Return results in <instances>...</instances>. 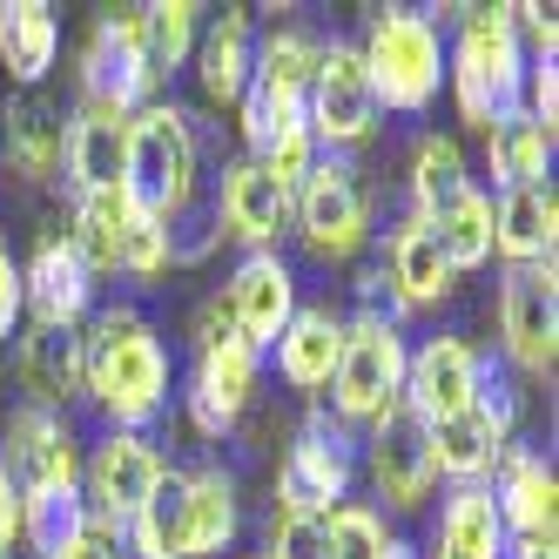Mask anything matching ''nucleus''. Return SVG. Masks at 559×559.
<instances>
[{
    "mask_svg": "<svg viewBox=\"0 0 559 559\" xmlns=\"http://www.w3.org/2000/svg\"><path fill=\"white\" fill-rule=\"evenodd\" d=\"M82 95H88V108H108V115L148 108L155 74H148V55H142V21H135V8H108L95 21V41L82 55Z\"/></svg>",
    "mask_w": 559,
    "mask_h": 559,
    "instance_id": "9b49d317",
    "label": "nucleus"
},
{
    "mask_svg": "<svg viewBox=\"0 0 559 559\" xmlns=\"http://www.w3.org/2000/svg\"><path fill=\"white\" fill-rule=\"evenodd\" d=\"M169 472V459L148 445L142 431H108L95 459L82 465V499H88V519L108 533H122L129 519L142 512V499L155 492V478Z\"/></svg>",
    "mask_w": 559,
    "mask_h": 559,
    "instance_id": "9d476101",
    "label": "nucleus"
},
{
    "mask_svg": "<svg viewBox=\"0 0 559 559\" xmlns=\"http://www.w3.org/2000/svg\"><path fill=\"white\" fill-rule=\"evenodd\" d=\"M506 533H552L559 512V478L539 452H506L499 459V492H492Z\"/></svg>",
    "mask_w": 559,
    "mask_h": 559,
    "instance_id": "cd10ccee",
    "label": "nucleus"
},
{
    "mask_svg": "<svg viewBox=\"0 0 559 559\" xmlns=\"http://www.w3.org/2000/svg\"><path fill=\"white\" fill-rule=\"evenodd\" d=\"M337 344H344V317H331L324 304H297L284 337H276V371H284L290 391H331L337 371Z\"/></svg>",
    "mask_w": 559,
    "mask_h": 559,
    "instance_id": "412c9836",
    "label": "nucleus"
},
{
    "mask_svg": "<svg viewBox=\"0 0 559 559\" xmlns=\"http://www.w3.org/2000/svg\"><path fill=\"white\" fill-rule=\"evenodd\" d=\"M250 55H257L250 14H243V8H223L216 27L203 34V48H195V68H203V95H210V102H243V88H250Z\"/></svg>",
    "mask_w": 559,
    "mask_h": 559,
    "instance_id": "2f4dec72",
    "label": "nucleus"
},
{
    "mask_svg": "<svg viewBox=\"0 0 559 559\" xmlns=\"http://www.w3.org/2000/svg\"><path fill=\"white\" fill-rule=\"evenodd\" d=\"M229 324H236V337H243L257 357L284 337V324H290V310H297V284H290V263L276 257V250H250L243 263H236V276H229Z\"/></svg>",
    "mask_w": 559,
    "mask_h": 559,
    "instance_id": "dca6fc26",
    "label": "nucleus"
},
{
    "mask_svg": "<svg viewBox=\"0 0 559 559\" xmlns=\"http://www.w3.org/2000/svg\"><path fill=\"white\" fill-rule=\"evenodd\" d=\"M122 559H189V472H163L122 526Z\"/></svg>",
    "mask_w": 559,
    "mask_h": 559,
    "instance_id": "5701e85b",
    "label": "nucleus"
},
{
    "mask_svg": "<svg viewBox=\"0 0 559 559\" xmlns=\"http://www.w3.org/2000/svg\"><path fill=\"white\" fill-rule=\"evenodd\" d=\"M236 478L223 465L189 472V559H216L236 539Z\"/></svg>",
    "mask_w": 559,
    "mask_h": 559,
    "instance_id": "72a5a7b5",
    "label": "nucleus"
},
{
    "mask_svg": "<svg viewBox=\"0 0 559 559\" xmlns=\"http://www.w3.org/2000/svg\"><path fill=\"white\" fill-rule=\"evenodd\" d=\"M95 304V276L88 263L74 257L68 236H48L41 250H34V263L21 270V310L34 317L41 331H74Z\"/></svg>",
    "mask_w": 559,
    "mask_h": 559,
    "instance_id": "f3484780",
    "label": "nucleus"
},
{
    "mask_svg": "<svg viewBox=\"0 0 559 559\" xmlns=\"http://www.w3.org/2000/svg\"><path fill=\"white\" fill-rule=\"evenodd\" d=\"M129 195L122 189H102V195H74V229H68V243L74 257L95 270H115V243H122V223H129Z\"/></svg>",
    "mask_w": 559,
    "mask_h": 559,
    "instance_id": "e433bc0d",
    "label": "nucleus"
},
{
    "mask_svg": "<svg viewBox=\"0 0 559 559\" xmlns=\"http://www.w3.org/2000/svg\"><path fill=\"white\" fill-rule=\"evenodd\" d=\"M552 243H559V189L552 182L506 189L492 210V250L506 263H552Z\"/></svg>",
    "mask_w": 559,
    "mask_h": 559,
    "instance_id": "aec40b11",
    "label": "nucleus"
},
{
    "mask_svg": "<svg viewBox=\"0 0 559 559\" xmlns=\"http://www.w3.org/2000/svg\"><path fill=\"white\" fill-rule=\"evenodd\" d=\"M257 559H263V552H257Z\"/></svg>",
    "mask_w": 559,
    "mask_h": 559,
    "instance_id": "09e8293b",
    "label": "nucleus"
},
{
    "mask_svg": "<svg viewBox=\"0 0 559 559\" xmlns=\"http://www.w3.org/2000/svg\"><path fill=\"white\" fill-rule=\"evenodd\" d=\"M384 559H418V552H412L405 539H384Z\"/></svg>",
    "mask_w": 559,
    "mask_h": 559,
    "instance_id": "de8ad7c7",
    "label": "nucleus"
},
{
    "mask_svg": "<svg viewBox=\"0 0 559 559\" xmlns=\"http://www.w3.org/2000/svg\"><path fill=\"white\" fill-rule=\"evenodd\" d=\"M14 324H21V263L0 243V344L14 337Z\"/></svg>",
    "mask_w": 559,
    "mask_h": 559,
    "instance_id": "37998d69",
    "label": "nucleus"
},
{
    "mask_svg": "<svg viewBox=\"0 0 559 559\" xmlns=\"http://www.w3.org/2000/svg\"><path fill=\"white\" fill-rule=\"evenodd\" d=\"M135 21H142L148 74L163 82V74H176L195 55V21H203V8H195V0H155V8H135Z\"/></svg>",
    "mask_w": 559,
    "mask_h": 559,
    "instance_id": "c9c22d12",
    "label": "nucleus"
},
{
    "mask_svg": "<svg viewBox=\"0 0 559 559\" xmlns=\"http://www.w3.org/2000/svg\"><path fill=\"white\" fill-rule=\"evenodd\" d=\"M371 486H378V499L397 506V512L425 506V492L438 486L431 431H425V418L405 405V397H397V405H384V412L371 418Z\"/></svg>",
    "mask_w": 559,
    "mask_h": 559,
    "instance_id": "2eb2a0df",
    "label": "nucleus"
},
{
    "mask_svg": "<svg viewBox=\"0 0 559 559\" xmlns=\"http://www.w3.org/2000/svg\"><path fill=\"white\" fill-rule=\"evenodd\" d=\"M216 223L223 236H243L250 250H270L290 229V189H276L257 163H229L216 189Z\"/></svg>",
    "mask_w": 559,
    "mask_h": 559,
    "instance_id": "6ab92c4d",
    "label": "nucleus"
},
{
    "mask_svg": "<svg viewBox=\"0 0 559 559\" xmlns=\"http://www.w3.org/2000/svg\"><path fill=\"white\" fill-rule=\"evenodd\" d=\"M384 519L371 506H337L324 512V559H384Z\"/></svg>",
    "mask_w": 559,
    "mask_h": 559,
    "instance_id": "58836bf2",
    "label": "nucleus"
},
{
    "mask_svg": "<svg viewBox=\"0 0 559 559\" xmlns=\"http://www.w3.org/2000/svg\"><path fill=\"white\" fill-rule=\"evenodd\" d=\"M88 526H95V519H88L82 486H27L21 492V539L41 559H61Z\"/></svg>",
    "mask_w": 559,
    "mask_h": 559,
    "instance_id": "473e14b6",
    "label": "nucleus"
},
{
    "mask_svg": "<svg viewBox=\"0 0 559 559\" xmlns=\"http://www.w3.org/2000/svg\"><path fill=\"white\" fill-rule=\"evenodd\" d=\"M195 169H203V148L195 129L176 102H148L129 115V155H122V195L142 216H176L195 195Z\"/></svg>",
    "mask_w": 559,
    "mask_h": 559,
    "instance_id": "7ed1b4c3",
    "label": "nucleus"
},
{
    "mask_svg": "<svg viewBox=\"0 0 559 559\" xmlns=\"http://www.w3.org/2000/svg\"><path fill=\"white\" fill-rule=\"evenodd\" d=\"M61 559H122V533H108V526H88L82 539H74Z\"/></svg>",
    "mask_w": 559,
    "mask_h": 559,
    "instance_id": "a18cd8bd",
    "label": "nucleus"
},
{
    "mask_svg": "<svg viewBox=\"0 0 559 559\" xmlns=\"http://www.w3.org/2000/svg\"><path fill=\"white\" fill-rule=\"evenodd\" d=\"M0 135H8V163L21 176H55L61 169V148H68V122H61V108L41 95V88H27L8 102V115H0Z\"/></svg>",
    "mask_w": 559,
    "mask_h": 559,
    "instance_id": "a878e982",
    "label": "nucleus"
},
{
    "mask_svg": "<svg viewBox=\"0 0 559 559\" xmlns=\"http://www.w3.org/2000/svg\"><path fill=\"white\" fill-rule=\"evenodd\" d=\"M445 82L459 95V115L472 129H492L499 115L519 108V82H526V48L512 34L506 8H465L459 41L445 55Z\"/></svg>",
    "mask_w": 559,
    "mask_h": 559,
    "instance_id": "f03ea898",
    "label": "nucleus"
},
{
    "mask_svg": "<svg viewBox=\"0 0 559 559\" xmlns=\"http://www.w3.org/2000/svg\"><path fill=\"white\" fill-rule=\"evenodd\" d=\"M0 472L14 486H82V459L68 445V425L61 412H41V405H21L8 418V438H0Z\"/></svg>",
    "mask_w": 559,
    "mask_h": 559,
    "instance_id": "a211bd4d",
    "label": "nucleus"
},
{
    "mask_svg": "<svg viewBox=\"0 0 559 559\" xmlns=\"http://www.w3.org/2000/svg\"><path fill=\"white\" fill-rule=\"evenodd\" d=\"M263 559H324V519H276Z\"/></svg>",
    "mask_w": 559,
    "mask_h": 559,
    "instance_id": "79ce46f5",
    "label": "nucleus"
},
{
    "mask_svg": "<svg viewBox=\"0 0 559 559\" xmlns=\"http://www.w3.org/2000/svg\"><path fill=\"white\" fill-rule=\"evenodd\" d=\"M55 55H61V14L48 0H8V8H0V61H8L14 82L41 88Z\"/></svg>",
    "mask_w": 559,
    "mask_h": 559,
    "instance_id": "393cba45",
    "label": "nucleus"
},
{
    "mask_svg": "<svg viewBox=\"0 0 559 559\" xmlns=\"http://www.w3.org/2000/svg\"><path fill=\"white\" fill-rule=\"evenodd\" d=\"M82 391H95V405L115 418V431H142L169 405V350H163V337H155V324L142 310L115 304L88 324Z\"/></svg>",
    "mask_w": 559,
    "mask_h": 559,
    "instance_id": "f257e3e1",
    "label": "nucleus"
},
{
    "mask_svg": "<svg viewBox=\"0 0 559 559\" xmlns=\"http://www.w3.org/2000/svg\"><path fill=\"white\" fill-rule=\"evenodd\" d=\"M425 229L438 236V250H445L452 276H459V270H478V263H492V195L472 189L465 203H452L445 216H431Z\"/></svg>",
    "mask_w": 559,
    "mask_h": 559,
    "instance_id": "4c0bfd02",
    "label": "nucleus"
},
{
    "mask_svg": "<svg viewBox=\"0 0 559 559\" xmlns=\"http://www.w3.org/2000/svg\"><path fill=\"white\" fill-rule=\"evenodd\" d=\"M397 397L425 425H445L486 397V365H478V350L465 337H425L418 350H405V391Z\"/></svg>",
    "mask_w": 559,
    "mask_h": 559,
    "instance_id": "4468645a",
    "label": "nucleus"
},
{
    "mask_svg": "<svg viewBox=\"0 0 559 559\" xmlns=\"http://www.w3.org/2000/svg\"><path fill=\"white\" fill-rule=\"evenodd\" d=\"M122 155H129V115H108V108H82L68 122V182L74 195H102V189H122Z\"/></svg>",
    "mask_w": 559,
    "mask_h": 559,
    "instance_id": "4be33fe9",
    "label": "nucleus"
},
{
    "mask_svg": "<svg viewBox=\"0 0 559 559\" xmlns=\"http://www.w3.org/2000/svg\"><path fill=\"white\" fill-rule=\"evenodd\" d=\"M317 55H324V41H310L304 27H276V34H263L257 55H250V88L270 95V102L304 108L310 74H317Z\"/></svg>",
    "mask_w": 559,
    "mask_h": 559,
    "instance_id": "c85d7f7f",
    "label": "nucleus"
},
{
    "mask_svg": "<svg viewBox=\"0 0 559 559\" xmlns=\"http://www.w3.org/2000/svg\"><path fill=\"white\" fill-rule=\"evenodd\" d=\"M378 95H371V74L357 61L350 41H331L317 55V74H310V95H304V129L317 142V155H344L357 142L378 135Z\"/></svg>",
    "mask_w": 559,
    "mask_h": 559,
    "instance_id": "6e6552de",
    "label": "nucleus"
},
{
    "mask_svg": "<svg viewBox=\"0 0 559 559\" xmlns=\"http://www.w3.org/2000/svg\"><path fill=\"white\" fill-rule=\"evenodd\" d=\"M257 397V350L236 337L229 304L210 297L195 317V378H189V425L203 438H223Z\"/></svg>",
    "mask_w": 559,
    "mask_h": 559,
    "instance_id": "39448f33",
    "label": "nucleus"
},
{
    "mask_svg": "<svg viewBox=\"0 0 559 559\" xmlns=\"http://www.w3.org/2000/svg\"><path fill=\"white\" fill-rule=\"evenodd\" d=\"M431 559H506V519L492 506V486H452L431 533Z\"/></svg>",
    "mask_w": 559,
    "mask_h": 559,
    "instance_id": "b1692460",
    "label": "nucleus"
},
{
    "mask_svg": "<svg viewBox=\"0 0 559 559\" xmlns=\"http://www.w3.org/2000/svg\"><path fill=\"white\" fill-rule=\"evenodd\" d=\"M472 189H478V182L465 176L459 142H452V135H425V142H418V155H412V203H418V223L445 216L452 203H465Z\"/></svg>",
    "mask_w": 559,
    "mask_h": 559,
    "instance_id": "f704fd0d",
    "label": "nucleus"
},
{
    "mask_svg": "<svg viewBox=\"0 0 559 559\" xmlns=\"http://www.w3.org/2000/svg\"><path fill=\"white\" fill-rule=\"evenodd\" d=\"M512 418H519L512 391L492 384L472 412H459L445 425H425L431 431V465H438V478H452V486H486V472L512 452Z\"/></svg>",
    "mask_w": 559,
    "mask_h": 559,
    "instance_id": "f8f14e48",
    "label": "nucleus"
},
{
    "mask_svg": "<svg viewBox=\"0 0 559 559\" xmlns=\"http://www.w3.org/2000/svg\"><path fill=\"white\" fill-rule=\"evenodd\" d=\"M384 257H391V297L397 304H438V297H452V263H445V250H438V236L412 216V223H397L391 229V243H384Z\"/></svg>",
    "mask_w": 559,
    "mask_h": 559,
    "instance_id": "bb28decb",
    "label": "nucleus"
},
{
    "mask_svg": "<svg viewBox=\"0 0 559 559\" xmlns=\"http://www.w3.org/2000/svg\"><path fill=\"white\" fill-rule=\"evenodd\" d=\"M499 337L519 371H552L559 357V276L552 263H512L499 284Z\"/></svg>",
    "mask_w": 559,
    "mask_h": 559,
    "instance_id": "ddd939ff",
    "label": "nucleus"
},
{
    "mask_svg": "<svg viewBox=\"0 0 559 559\" xmlns=\"http://www.w3.org/2000/svg\"><path fill=\"white\" fill-rule=\"evenodd\" d=\"M506 559H559L552 533H506Z\"/></svg>",
    "mask_w": 559,
    "mask_h": 559,
    "instance_id": "49530a36",
    "label": "nucleus"
},
{
    "mask_svg": "<svg viewBox=\"0 0 559 559\" xmlns=\"http://www.w3.org/2000/svg\"><path fill=\"white\" fill-rule=\"evenodd\" d=\"M14 546H21V486L0 472V559H8Z\"/></svg>",
    "mask_w": 559,
    "mask_h": 559,
    "instance_id": "c03bdc74",
    "label": "nucleus"
},
{
    "mask_svg": "<svg viewBox=\"0 0 559 559\" xmlns=\"http://www.w3.org/2000/svg\"><path fill=\"white\" fill-rule=\"evenodd\" d=\"M115 270H129V276H163L169 270V243H163V223L129 210L122 223V243H115Z\"/></svg>",
    "mask_w": 559,
    "mask_h": 559,
    "instance_id": "a19ab883",
    "label": "nucleus"
},
{
    "mask_svg": "<svg viewBox=\"0 0 559 559\" xmlns=\"http://www.w3.org/2000/svg\"><path fill=\"white\" fill-rule=\"evenodd\" d=\"M405 391V331L384 310H357L337 344V371H331V405L337 425H371L384 405H397Z\"/></svg>",
    "mask_w": 559,
    "mask_h": 559,
    "instance_id": "0eeeda50",
    "label": "nucleus"
},
{
    "mask_svg": "<svg viewBox=\"0 0 559 559\" xmlns=\"http://www.w3.org/2000/svg\"><path fill=\"white\" fill-rule=\"evenodd\" d=\"M21 384L34 391V405L55 412L61 397L82 391V331H41L27 324L21 337Z\"/></svg>",
    "mask_w": 559,
    "mask_h": 559,
    "instance_id": "c756f323",
    "label": "nucleus"
},
{
    "mask_svg": "<svg viewBox=\"0 0 559 559\" xmlns=\"http://www.w3.org/2000/svg\"><path fill=\"white\" fill-rule=\"evenodd\" d=\"M350 478H357L350 425H337V418L317 412L297 431V445L284 452V472H276V506H284V519H324V512L344 506Z\"/></svg>",
    "mask_w": 559,
    "mask_h": 559,
    "instance_id": "1a4fd4ad",
    "label": "nucleus"
},
{
    "mask_svg": "<svg viewBox=\"0 0 559 559\" xmlns=\"http://www.w3.org/2000/svg\"><path fill=\"white\" fill-rule=\"evenodd\" d=\"M486 169H492L499 189L546 182V169H552V129H539L526 108L499 115V122L486 129Z\"/></svg>",
    "mask_w": 559,
    "mask_h": 559,
    "instance_id": "7c9ffc66",
    "label": "nucleus"
},
{
    "mask_svg": "<svg viewBox=\"0 0 559 559\" xmlns=\"http://www.w3.org/2000/svg\"><path fill=\"white\" fill-rule=\"evenodd\" d=\"M163 243H169V263H203L223 243V223H216L210 195H189L176 216H163Z\"/></svg>",
    "mask_w": 559,
    "mask_h": 559,
    "instance_id": "ea45409f",
    "label": "nucleus"
},
{
    "mask_svg": "<svg viewBox=\"0 0 559 559\" xmlns=\"http://www.w3.org/2000/svg\"><path fill=\"white\" fill-rule=\"evenodd\" d=\"M290 223L324 263H350L371 243V189L350 155H317L310 176L290 189Z\"/></svg>",
    "mask_w": 559,
    "mask_h": 559,
    "instance_id": "423d86ee",
    "label": "nucleus"
},
{
    "mask_svg": "<svg viewBox=\"0 0 559 559\" xmlns=\"http://www.w3.org/2000/svg\"><path fill=\"white\" fill-rule=\"evenodd\" d=\"M357 61L371 74L378 108H397V115H425L438 102V88H445V41L412 8H378Z\"/></svg>",
    "mask_w": 559,
    "mask_h": 559,
    "instance_id": "20e7f679",
    "label": "nucleus"
}]
</instances>
